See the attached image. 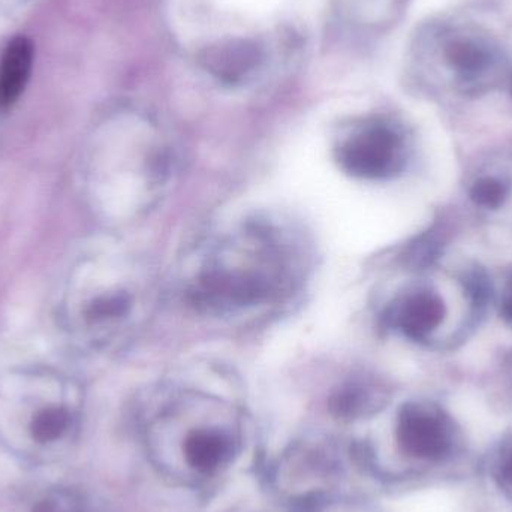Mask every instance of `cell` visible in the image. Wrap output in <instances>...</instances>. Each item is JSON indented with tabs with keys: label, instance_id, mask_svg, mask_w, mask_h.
I'll list each match as a JSON object with an SVG mask.
<instances>
[{
	"label": "cell",
	"instance_id": "6",
	"mask_svg": "<svg viewBox=\"0 0 512 512\" xmlns=\"http://www.w3.org/2000/svg\"><path fill=\"white\" fill-rule=\"evenodd\" d=\"M33 65V44L24 36L9 42L0 65V107L8 108L20 98Z\"/></svg>",
	"mask_w": 512,
	"mask_h": 512
},
{
	"label": "cell",
	"instance_id": "10",
	"mask_svg": "<svg viewBox=\"0 0 512 512\" xmlns=\"http://www.w3.org/2000/svg\"><path fill=\"white\" fill-rule=\"evenodd\" d=\"M66 427H68V414L63 409L51 408L36 415L30 430H32L33 439L44 444L59 438Z\"/></svg>",
	"mask_w": 512,
	"mask_h": 512
},
{
	"label": "cell",
	"instance_id": "9",
	"mask_svg": "<svg viewBox=\"0 0 512 512\" xmlns=\"http://www.w3.org/2000/svg\"><path fill=\"white\" fill-rule=\"evenodd\" d=\"M447 62L451 68L465 75H477L489 62V56L480 45L469 41L451 42L445 51Z\"/></svg>",
	"mask_w": 512,
	"mask_h": 512
},
{
	"label": "cell",
	"instance_id": "12",
	"mask_svg": "<svg viewBox=\"0 0 512 512\" xmlns=\"http://www.w3.org/2000/svg\"><path fill=\"white\" fill-rule=\"evenodd\" d=\"M499 315L504 319L505 324L512 327V276L505 283L502 288L501 295H499Z\"/></svg>",
	"mask_w": 512,
	"mask_h": 512
},
{
	"label": "cell",
	"instance_id": "4",
	"mask_svg": "<svg viewBox=\"0 0 512 512\" xmlns=\"http://www.w3.org/2000/svg\"><path fill=\"white\" fill-rule=\"evenodd\" d=\"M450 309L441 292L432 286H414L400 292L385 310L384 324L405 339L417 343L436 340L447 324Z\"/></svg>",
	"mask_w": 512,
	"mask_h": 512
},
{
	"label": "cell",
	"instance_id": "5",
	"mask_svg": "<svg viewBox=\"0 0 512 512\" xmlns=\"http://www.w3.org/2000/svg\"><path fill=\"white\" fill-rule=\"evenodd\" d=\"M236 444L231 435L221 429H198L185 441V456L189 465L203 474L218 471L233 459Z\"/></svg>",
	"mask_w": 512,
	"mask_h": 512
},
{
	"label": "cell",
	"instance_id": "11",
	"mask_svg": "<svg viewBox=\"0 0 512 512\" xmlns=\"http://www.w3.org/2000/svg\"><path fill=\"white\" fill-rule=\"evenodd\" d=\"M33 512H83L81 505L71 496H62V498H50L39 502Z\"/></svg>",
	"mask_w": 512,
	"mask_h": 512
},
{
	"label": "cell",
	"instance_id": "3",
	"mask_svg": "<svg viewBox=\"0 0 512 512\" xmlns=\"http://www.w3.org/2000/svg\"><path fill=\"white\" fill-rule=\"evenodd\" d=\"M396 438L400 450L418 462H450L463 447V433L450 412L438 403H405L397 415Z\"/></svg>",
	"mask_w": 512,
	"mask_h": 512
},
{
	"label": "cell",
	"instance_id": "1",
	"mask_svg": "<svg viewBox=\"0 0 512 512\" xmlns=\"http://www.w3.org/2000/svg\"><path fill=\"white\" fill-rule=\"evenodd\" d=\"M289 243L270 225L245 228L216 243L189 285V297L200 309L236 313L276 300L295 276Z\"/></svg>",
	"mask_w": 512,
	"mask_h": 512
},
{
	"label": "cell",
	"instance_id": "2",
	"mask_svg": "<svg viewBox=\"0 0 512 512\" xmlns=\"http://www.w3.org/2000/svg\"><path fill=\"white\" fill-rule=\"evenodd\" d=\"M340 168L361 180H388L408 164L405 135L394 125L372 120L349 132L336 149Z\"/></svg>",
	"mask_w": 512,
	"mask_h": 512
},
{
	"label": "cell",
	"instance_id": "7",
	"mask_svg": "<svg viewBox=\"0 0 512 512\" xmlns=\"http://www.w3.org/2000/svg\"><path fill=\"white\" fill-rule=\"evenodd\" d=\"M468 198L483 212H499L512 198V179L496 171L477 174L468 185Z\"/></svg>",
	"mask_w": 512,
	"mask_h": 512
},
{
	"label": "cell",
	"instance_id": "13",
	"mask_svg": "<svg viewBox=\"0 0 512 512\" xmlns=\"http://www.w3.org/2000/svg\"><path fill=\"white\" fill-rule=\"evenodd\" d=\"M511 95H512V81H511Z\"/></svg>",
	"mask_w": 512,
	"mask_h": 512
},
{
	"label": "cell",
	"instance_id": "8",
	"mask_svg": "<svg viewBox=\"0 0 512 512\" xmlns=\"http://www.w3.org/2000/svg\"><path fill=\"white\" fill-rule=\"evenodd\" d=\"M382 403H384V397L369 385L349 384L340 388L331 397L330 408L336 417L354 420V418L372 414L376 409L381 408Z\"/></svg>",
	"mask_w": 512,
	"mask_h": 512
}]
</instances>
